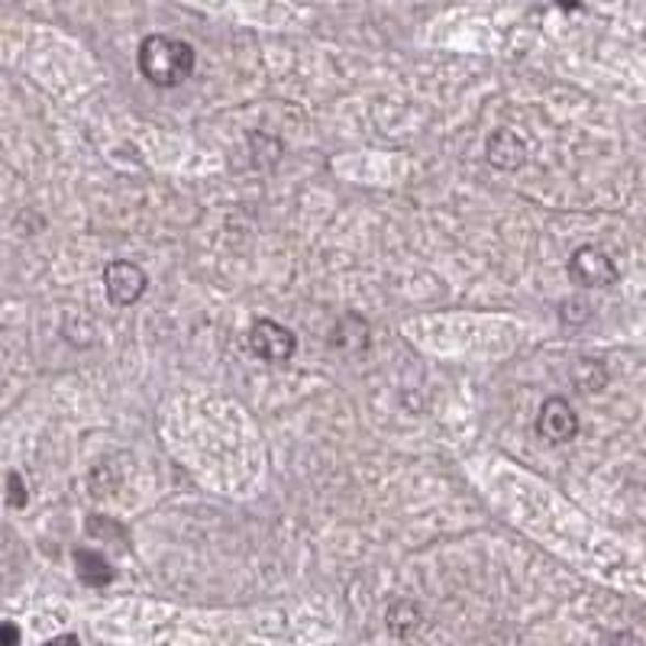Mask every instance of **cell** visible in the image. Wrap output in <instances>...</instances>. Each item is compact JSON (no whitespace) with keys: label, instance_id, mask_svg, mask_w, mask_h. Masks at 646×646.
Masks as SVG:
<instances>
[{"label":"cell","instance_id":"7a4b0ae2","mask_svg":"<svg viewBox=\"0 0 646 646\" xmlns=\"http://www.w3.org/2000/svg\"><path fill=\"white\" fill-rule=\"evenodd\" d=\"M569 278L582 288H611L617 281V266L598 246H579L569 259Z\"/></svg>","mask_w":646,"mask_h":646},{"label":"cell","instance_id":"9c48e42d","mask_svg":"<svg viewBox=\"0 0 646 646\" xmlns=\"http://www.w3.org/2000/svg\"><path fill=\"white\" fill-rule=\"evenodd\" d=\"M7 488H10V491H7V501H10L13 508H23V504H26V488H23V479H20L16 472H10V476H7Z\"/></svg>","mask_w":646,"mask_h":646},{"label":"cell","instance_id":"3957f363","mask_svg":"<svg viewBox=\"0 0 646 646\" xmlns=\"http://www.w3.org/2000/svg\"><path fill=\"white\" fill-rule=\"evenodd\" d=\"M104 288H108L110 304L130 308V304H136L146 294L149 278H146V271L140 269L136 263L116 259V263H110L108 269H104Z\"/></svg>","mask_w":646,"mask_h":646},{"label":"cell","instance_id":"52a82bcc","mask_svg":"<svg viewBox=\"0 0 646 646\" xmlns=\"http://www.w3.org/2000/svg\"><path fill=\"white\" fill-rule=\"evenodd\" d=\"M75 569H78V579L91 589H104L113 582L110 563L94 549H75Z\"/></svg>","mask_w":646,"mask_h":646},{"label":"cell","instance_id":"6da1fadb","mask_svg":"<svg viewBox=\"0 0 646 646\" xmlns=\"http://www.w3.org/2000/svg\"><path fill=\"white\" fill-rule=\"evenodd\" d=\"M140 71L156 88H178L194 71V49L185 40L153 33L140 43Z\"/></svg>","mask_w":646,"mask_h":646},{"label":"cell","instance_id":"ba28073f","mask_svg":"<svg viewBox=\"0 0 646 646\" xmlns=\"http://www.w3.org/2000/svg\"><path fill=\"white\" fill-rule=\"evenodd\" d=\"M421 617L424 614H421V608L414 601H394L388 608V631L394 637H411L421 627Z\"/></svg>","mask_w":646,"mask_h":646},{"label":"cell","instance_id":"8fae6325","mask_svg":"<svg viewBox=\"0 0 646 646\" xmlns=\"http://www.w3.org/2000/svg\"><path fill=\"white\" fill-rule=\"evenodd\" d=\"M608 646H641V644H637V637H634V634H617V637H614Z\"/></svg>","mask_w":646,"mask_h":646},{"label":"cell","instance_id":"277c9868","mask_svg":"<svg viewBox=\"0 0 646 646\" xmlns=\"http://www.w3.org/2000/svg\"><path fill=\"white\" fill-rule=\"evenodd\" d=\"M249 349L266 363H288L298 349V339L278 321H256L249 330Z\"/></svg>","mask_w":646,"mask_h":646},{"label":"cell","instance_id":"8992f818","mask_svg":"<svg viewBox=\"0 0 646 646\" xmlns=\"http://www.w3.org/2000/svg\"><path fill=\"white\" fill-rule=\"evenodd\" d=\"M484 156L494 168H504V171H514L527 162V143L514 133V130H494L484 143Z\"/></svg>","mask_w":646,"mask_h":646},{"label":"cell","instance_id":"5b68a950","mask_svg":"<svg viewBox=\"0 0 646 646\" xmlns=\"http://www.w3.org/2000/svg\"><path fill=\"white\" fill-rule=\"evenodd\" d=\"M537 433L546 443H569L579 433V414L566 398H546L537 414Z\"/></svg>","mask_w":646,"mask_h":646},{"label":"cell","instance_id":"30bf717a","mask_svg":"<svg viewBox=\"0 0 646 646\" xmlns=\"http://www.w3.org/2000/svg\"><path fill=\"white\" fill-rule=\"evenodd\" d=\"M0 646H20V627L10 621H0Z\"/></svg>","mask_w":646,"mask_h":646}]
</instances>
